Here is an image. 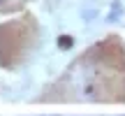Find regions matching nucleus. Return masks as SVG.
<instances>
[{
	"label": "nucleus",
	"mask_w": 125,
	"mask_h": 116,
	"mask_svg": "<svg viewBox=\"0 0 125 116\" xmlns=\"http://www.w3.org/2000/svg\"><path fill=\"white\" fill-rule=\"evenodd\" d=\"M49 116H51V114H49Z\"/></svg>",
	"instance_id": "nucleus-1"
}]
</instances>
